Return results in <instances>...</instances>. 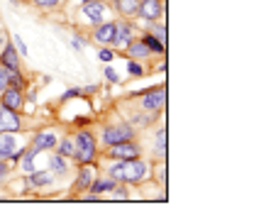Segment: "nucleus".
<instances>
[{
  "label": "nucleus",
  "instance_id": "31",
  "mask_svg": "<svg viewBox=\"0 0 254 215\" xmlns=\"http://www.w3.org/2000/svg\"><path fill=\"white\" fill-rule=\"evenodd\" d=\"M113 191H115V201H123V198L127 196L125 188H113Z\"/></svg>",
  "mask_w": 254,
  "mask_h": 215
},
{
  "label": "nucleus",
  "instance_id": "30",
  "mask_svg": "<svg viewBox=\"0 0 254 215\" xmlns=\"http://www.w3.org/2000/svg\"><path fill=\"white\" fill-rule=\"evenodd\" d=\"M98 57H100V62H113V52L110 49H100Z\"/></svg>",
  "mask_w": 254,
  "mask_h": 215
},
{
  "label": "nucleus",
  "instance_id": "14",
  "mask_svg": "<svg viewBox=\"0 0 254 215\" xmlns=\"http://www.w3.org/2000/svg\"><path fill=\"white\" fill-rule=\"evenodd\" d=\"M0 64L5 66V69H17V49L12 47V44H5V49H2V54H0Z\"/></svg>",
  "mask_w": 254,
  "mask_h": 215
},
{
  "label": "nucleus",
  "instance_id": "7",
  "mask_svg": "<svg viewBox=\"0 0 254 215\" xmlns=\"http://www.w3.org/2000/svg\"><path fill=\"white\" fill-rule=\"evenodd\" d=\"M54 147H57V135L52 130L34 135V142H32V149L34 152H47V149H54Z\"/></svg>",
  "mask_w": 254,
  "mask_h": 215
},
{
  "label": "nucleus",
  "instance_id": "36",
  "mask_svg": "<svg viewBox=\"0 0 254 215\" xmlns=\"http://www.w3.org/2000/svg\"><path fill=\"white\" fill-rule=\"evenodd\" d=\"M0 44H2V37H0Z\"/></svg>",
  "mask_w": 254,
  "mask_h": 215
},
{
  "label": "nucleus",
  "instance_id": "20",
  "mask_svg": "<svg viewBox=\"0 0 254 215\" xmlns=\"http://www.w3.org/2000/svg\"><path fill=\"white\" fill-rule=\"evenodd\" d=\"M142 42H144V44L149 47V52H157V54H161V52H164V42H159L154 34H147V37H144Z\"/></svg>",
  "mask_w": 254,
  "mask_h": 215
},
{
  "label": "nucleus",
  "instance_id": "24",
  "mask_svg": "<svg viewBox=\"0 0 254 215\" xmlns=\"http://www.w3.org/2000/svg\"><path fill=\"white\" fill-rule=\"evenodd\" d=\"M12 47L17 49V54H22V57H27V47H25V42H22V37H12Z\"/></svg>",
  "mask_w": 254,
  "mask_h": 215
},
{
  "label": "nucleus",
  "instance_id": "10",
  "mask_svg": "<svg viewBox=\"0 0 254 215\" xmlns=\"http://www.w3.org/2000/svg\"><path fill=\"white\" fill-rule=\"evenodd\" d=\"M2 108L15 110V113L22 108V95H20L17 88H12V86H10V88H5V91H2Z\"/></svg>",
  "mask_w": 254,
  "mask_h": 215
},
{
  "label": "nucleus",
  "instance_id": "1",
  "mask_svg": "<svg viewBox=\"0 0 254 215\" xmlns=\"http://www.w3.org/2000/svg\"><path fill=\"white\" fill-rule=\"evenodd\" d=\"M147 171H149L147 164L134 156V159H123L120 164H113L110 166V179H115L120 184H139V181H144Z\"/></svg>",
  "mask_w": 254,
  "mask_h": 215
},
{
  "label": "nucleus",
  "instance_id": "17",
  "mask_svg": "<svg viewBox=\"0 0 254 215\" xmlns=\"http://www.w3.org/2000/svg\"><path fill=\"white\" fill-rule=\"evenodd\" d=\"M127 54L134 57V59H147V57H149V47H147L144 42H134V44L127 47Z\"/></svg>",
  "mask_w": 254,
  "mask_h": 215
},
{
  "label": "nucleus",
  "instance_id": "16",
  "mask_svg": "<svg viewBox=\"0 0 254 215\" xmlns=\"http://www.w3.org/2000/svg\"><path fill=\"white\" fill-rule=\"evenodd\" d=\"M137 7H139V0H115V10L125 17L137 15Z\"/></svg>",
  "mask_w": 254,
  "mask_h": 215
},
{
  "label": "nucleus",
  "instance_id": "8",
  "mask_svg": "<svg viewBox=\"0 0 254 215\" xmlns=\"http://www.w3.org/2000/svg\"><path fill=\"white\" fill-rule=\"evenodd\" d=\"M15 130H20V118H17V113L2 108V110H0V132H15Z\"/></svg>",
  "mask_w": 254,
  "mask_h": 215
},
{
  "label": "nucleus",
  "instance_id": "34",
  "mask_svg": "<svg viewBox=\"0 0 254 215\" xmlns=\"http://www.w3.org/2000/svg\"><path fill=\"white\" fill-rule=\"evenodd\" d=\"M129 73H134V76H139V73H142V69H139L137 64H129Z\"/></svg>",
  "mask_w": 254,
  "mask_h": 215
},
{
  "label": "nucleus",
  "instance_id": "19",
  "mask_svg": "<svg viewBox=\"0 0 254 215\" xmlns=\"http://www.w3.org/2000/svg\"><path fill=\"white\" fill-rule=\"evenodd\" d=\"M91 188H93L95 193H100V191H108V193H110V191L115 188V179H100V181H93Z\"/></svg>",
  "mask_w": 254,
  "mask_h": 215
},
{
  "label": "nucleus",
  "instance_id": "15",
  "mask_svg": "<svg viewBox=\"0 0 254 215\" xmlns=\"http://www.w3.org/2000/svg\"><path fill=\"white\" fill-rule=\"evenodd\" d=\"M52 179H54V174H52V171H37V174H32L30 171L27 184H30L32 188H44V186L52 184Z\"/></svg>",
  "mask_w": 254,
  "mask_h": 215
},
{
  "label": "nucleus",
  "instance_id": "2",
  "mask_svg": "<svg viewBox=\"0 0 254 215\" xmlns=\"http://www.w3.org/2000/svg\"><path fill=\"white\" fill-rule=\"evenodd\" d=\"M73 156L78 164H91L95 159V140L91 132H81L73 140Z\"/></svg>",
  "mask_w": 254,
  "mask_h": 215
},
{
  "label": "nucleus",
  "instance_id": "11",
  "mask_svg": "<svg viewBox=\"0 0 254 215\" xmlns=\"http://www.w3.org/2000/svg\"><path fill=\"white\" fill-rule=\"evenodd\" d=\"M132 42V27L127 22H115V37H113V44L115 47H127Z\"/></svg>",
  "mask_w": 254,
  "mask_h": 215
},
{
  "label": "nucleus",
  "instance_id": "27",
  "mask_svg": "<svg viewBox=\"0 0 254 215\" xmlns=\"http://www.w3.org/2000/svg\"><path fill=\"white\" fill-rule=\"evenodd\" d=\"M152 34L157 37L159 42H166V27H159V25H154V27H152Z\"/></svg>",
  "mask_w": 254,
  "mask_h": 215
},
{
  "label": "nucleus",
  "instance_id": "5",
  "mask_svg": "<svg viewBox=\"0 0 254 215\" xmlns=\"http://www.w3.org/2000/svg\"><path fill=\"white\" fill-rule=\"evenodd\" d=\"M81 12L88 17L91 25H100L103 17H105V5L98 2V0H93V2H83V5H81Z\"/></svg>",
  "mask_w": 254,
  "mask_h": 215
},
{
  "label": "nucleus",
  "instance_id": "22",
  "mask_svg": "<svg viewBox=\"0 0 254 215\" xmlns=\"http://www.w3.org/2000/svg\"><path fill=\"white\" fill-rule=\"evenodd\" d=\"M93 184V174H91V169H81V174H78V188H88V186Z\"/></svg>",
  "mask_w": 254,
  "mask_h": 215
},
{
  "label": "nucleus",
  "instance_id": "25",
  "mask_svg": "<svg viewBox=\"0 0 254 215\" xmlns=\"http://www.w3.org/2000/svg\"><path fill=\"white\" fill-rule=\"evenodd\" d=\"M62 0H34V5L37 7H42V10H49V7H57Z\"/></svg>",
  "mask_w": 254,
  "mask_h": 215
},
{
  "label": "nucleus",
  "instance_id": "13",
  "mask_svg": "<svg viewBox=\"0 0 254 215\" xmlns=\"http://www.w3.org/2000/svg\"><path fill=\"white\" fill-rule=\"evenodd\" d=\"M15 149H17V137L10 135V132L0 135V159H7Z\"/></svg>",
  "mask_w": 254,
  "mask_h": 215
},
{
  "label": "nucleus",
  "instance_id": "23",
  "mask_svg": "<svg viewBox=\"0 0 254 215\" xmlns=\"http://www.w3.org/2000/svg\"><path fill=\"white\" fill-rule=\"evenodd\" d=\"M59 154L62 156H73V140H62L59 142Z\"/></svg>",
  "mask_w": 254,
  "mask_h": 215
},
{
  "label": "nucleus",
  "instance_id": "29",
  "mask_svg": "<svg viewBox=\"0 0 254 215\" xmlns=\"http://www.w3.org/2000/svg\"><path fill=\"white\" fill-rule=\"evenodd\" d=\"M5 71H7V69H5V66H0V93L7 88V76H5Z\"/></svg>",
  "mask_w": 254,
  "mask_h": 215
},
{
  "label": "nucleus",
  "instance_id": "18",
  "mask_svg": "<svg viewBox=\"0 0 254 215\" xmlns=\"http://www.w3.org/2000/svg\"><path fill=\"white\" fill-rule=\"evenodd\" d=\"M154 149H157V156H166V130H159L157 132V142H154Z\"/></svg>",
  "mask_w": 254,
  "mask_h": 215
},
{
  "label": "nucleus",
  "instance_id": "32",
  "mask_svg": "<svg viewBox=\"0 0 254 215\" xmlns=\"http://www.w3.org/2000/svg\"><path fill=\"white\" fill-rule=\"evenodd\" d=\"M7 176V164L5 161H0V184H2V179Z\"/></svg>",
  "mask_w": 254,
  "mask_h": 215
},
{
  "label": "nucleus",
  "instance_id": "26",
  "mask_svg": "<svg viewBox=\"0 0 254 215\" xmlns=\"http://www.w3.org/2000/svg\"><path fill=\"white\" fill-rule=\"evenodd\" d=\"M22 169H25V171H32V169H34V149H32V152H27L25 161H22Z\"/></svg>",
  "mask_w": 254,
  "mask_h": 215
},
{
  "label": "nucleus",
  "instance_id": "4",
  "mask_svg": "<svg viewBox=\"0 0 254 215\" xmlns=\"http://www.w3.org/2000/svg\"><path fill=\"white\" fill-rule=\"evenodd\" d=\"M108 156L110 159H134V156H139V147L132 144V140L129 142H120V144H110Z\"/></svg>",
  "mask_w": 254,
  "mask_h": 215
},
{
  "label": "nucleus",
  "instance_id": "6",
  "mask_svg": "<svg viewBox=\"0 0 254 215\" xmlns=\"http://www.w3.org/2000/svg\"><path fill=\"white\" fill-rule=\"evenodd\" d=\"M164 103H166V91H164V88H157V91L144 93V98H142V108H144V110H149V113H157Z\"/></svg>",
  "mask_w": 254,
  "mask_h": 215
},
{
  "label": "nucleus",
  "instance_id": "12",
  "mask_svg": "<svg viewBox=\"0 0 254 215\" xmlns=\"http://www.w3.org/2000/svg\"><path fill=\"white\" fill-rule=\"evenodd\" d=\"M115 37V22H100L95 30V42L98 44H113Z\"/></svg>",
  "mask_w": 254,
  "mask_h": 215
},
{
  "label": "nucleus",
  "instance_id": "28",
  "mask_svg": "<svg viewBox=\"0 0 254 215\" xmlns=\"http://www.w3.org/2000/svg\"><path fill=\"white\" fill-rule=\"evenodd\" d=\"M105 78H108V81H113V83H118V81H120V76H118V71H115V69H110V66L105 69Z\"/></svg>",
  "mask_w": 254,
  "mask_h": 215
},
{
  "label": "nucleus",
  "instance_id": "21",
  "mask_svg": "<svg viewBox=\"0 0 254 215\" xmlns=\"http://www.w3.org/2000/svg\"><path fill=\"white\" fill-rule=\"evenodd\" d=\"M64 159L66 156H62V154L52 156V174H66V161Z\"/></svg>",
  "mask_w": 254,
  "mask_h": 215
},
{
  "label": "nucleus",
  "instance_id": "3",
  "mask_svg": "<svg viewBox=\"0 0 254 215\" xmlns=\"http://www.w3.org/2000/svg\"><path fill=\"white\" fill-rule=\"evenodd\" d=\"M134 137V130L129 125H113V127H105L103 130V142L105 147L110 144H120V142H129Z\"/></svg>",
  "mask_w": 254,
  "mask_h": 215
},
{
  "label": "nucleus",
  "instance_id": "35",
  "mask_svg": "<svg viewBox=\"0 0 254 215\" xmlns=\"http://www.w3.org/2000/svg\"><path fill=\"white\" fill-rule=\"evenodd\" d=\"M83 2H93V0H83Z\"/></svg>",
  "mask_w": 254,
  "mask_h": 215
},
{
  "label": "nucleus",
  "instance_id": "9",
  "mask_svg": "<svg viewBox=\"0 0 254 215\" xmlns=\"http://www.w3.org/2000/svg\"><path fill=\"white\" fill-rule=\"evenodd\" d=\"M137 12L144 17V20H159V15H161V2L159 0H144V2H139V7H137Z\"/></svg>",
  "mask_w": 254,
  "mask_h": 215
},
{
  "label": "nucleus",
  "instance_id": "33",
  "mask_svg": "<svg viewBox=\"0 0 254 215\" xmlns=\"http://www.w3.org/2000/svg\"><path fill=\"white\" fill-rule=\"evenodd\" d=\"M73 49H83V39L81 37H73Z\"/></svg>",
  "mask_w": 254,
  "mask_h": 215
}]
</instances>
